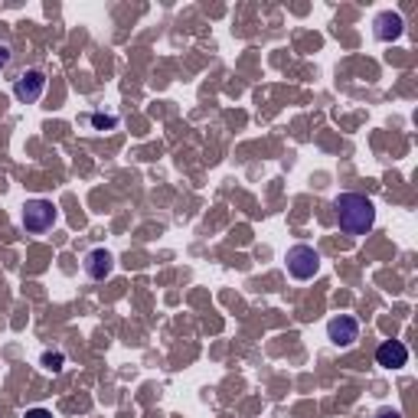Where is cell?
Returning <instances> with one entry per match:
<instances>
[{
    "label": "cell",
    "instance_id": "1",
    "mask_svg": "<svg viewBox=\"0 0 418 418\" xmlns=\"http://www.w3.org/2000/svg\"><path fill=\"white\" fill-rule=\"evenodd\" d=\"M333 209H337L340 229L347 236H366L376 226V203L363 193H340L333 199Z\"/></svg>",
    "mask_w": 418,
    "mask_h": 418
},
{
    "label": "cell",
    "instance_id": "2",
    "mask_svg": "<svg viewBox=\"0 0 418 418\" xmlns=\"http://www.w3.org/2000/svg\"><path fill=\"white\" fill-rule=\"evenodd\" d=\"M56 222H59V209H56L52 199H27V203H23V229L27 232L43 236V232H50Z\"/></svg>",
    "mask_w": 418,
    "mask_h": 418
},
{
    "label": "cell",
    "instance_id": "3",
    "mask_svg": "<svg viewBox=\"0 0 418 418\" xmlns=\"http://www.w3.org/2000/svg\"><path fill=\"white\" fill-rule=\"evenodd\" d=\"M284 261H288V275L294 281H310L320 271V255L314 245H291Z\"/></svg>",
    "mask_w": 418,
    "mask_h": 418
},
{
    "label": "cell",
    "instance_id": "4",
    "mask_svg": "<svg viewBox=\"0 0 418 418\" xmlns=\"http://www.w3.org/2000/svg\"><path fill=\"white\" fill-rule=\"evenodd\" d=\"M46 92V72L43 69H27L13 79V99L23 101V105H33L40 101V95Z\"/></svg>",
    "mask_w": 418,
    "mask_h": 418
},
{
    "label": "cell",
    "instance_id": "5",
    "mask_svg": "<svg viewBox=\"0 0 418 418\" xmlns=\"http://www.w3.org/2000/svg\"><path fill=\"white\" fill-rule=\"evenodd\" d=\"M327 340L333 343V347H340V349H349L359 340V320L349 317V314H340V317H333L327 324Z\"/></svg>",
    "mask_w": 418,
    "mask_h": 418
},
{
    "label": "cell",
    "instance_id": "6",
    "mask_svg": "<svg viewBox=\"0 0 418 418\" xmlns=\"http://www.w3.org/2000/svg\"><path fill=\"white\" fill-rule=\"evenodd\" d=\"M82 268H85V275H89L92 281H105L115 271V255L105 249H92L85 259H82Z\"/></svg>",
    "mask_w": 418,
    "mask_h": 418
},
{
    "label": "cell",
    "instance_id": "7",
    "mask_svg": "<svg viewBox=\"0 0 418 418\" xmlns=\"http://www.w3.org/2000/svg\"><path fill=\"white\" fill-rule=\"evenodd\" d=\"M376 363L382 369H402L408 363V347L402 340H386V343H379V349H376Z\"/></svg>",
    "mask_w": 418,
    "mask_h": 418
},
{
    "label": "cell",
    "instance_id": "8",
    "mask_svg": "<svg viewBox=\"0 0 418 418\" xmlns=\"http://www.w3.org/2000/svg\"><path fill=\"white\" fill-rule=\"evenodd\" d=\"M373 27H376L379 43H396L398 36H402V30H405V20H402V13H396V10H382Z\"/></svg>",
    "mask_w": 418,
    "mask_h": 418
},
{
    "label": "cell",
    "instance_id": "9",
    "mask_svg": "<svg viewBox=\"0 0 418 418\" xmlns=\"http://www.w3.org/2000/svg\"><path fill=\"white\" fill-rule=\"evenodd\" d=\"M40 363H43V369H46V373H52V376H56V373H62V366H66V356H62L59 349H56V353H52V349H46Z\"/></svg>",
    "mask_w": 418,
    "mask_h": 418
},
{
    "label": "cell",
    "instance_id": "10",
    "mask_svg": "<svg viewBox=\"0 0 418 418\" xmlns=\"http://www.w3.org/2000/svg\"><path fill=\"white\" fill-rule=\"evenodd\" d=\"M92 128H99V131H111V128H118V118L115 115H101V111H95L92 115Z\"/></svg>",
    "mask_w": 418,
    "mask_h": 418
},
{
    "label": "cell",
    "instance_id": "11",
    "mask_svg": "<svg viewBox=\"0 0 418 418\" xmlns=\"http://www.w3.org/2000/svg\"><path fill=\"white\" fill-rule=\"evenodd\" d=\"M10 59H13V52H10V46H0V72L10 66Z\"/></svg>",
    "mask_w": 418,
    "mask_h": 418
},
{
    "label": "cell",
    "instance_id": "12",
    "mask_svg": "<svg viewBox=\"0 0 418 418\" xmlns=\"http://www.w3.org/2000/svg\"><path fill=\"white\" fill-rule=\"evenodd\" d=\"M376 418H402V412H396V408H379Z\"/></svg>",
    "mask_w": 418,
    "mask_h": 418
},
{
    "label": "cell",
    "instance_id": "13",
    "mask_svg": "<svg viewBox=\"0 0 418 418\" xmlns=\"http://www.w3.org/2000/svg\"><path fill=\"white\" fill-rule=\"evenodd\" d=\"M27 418H52V412H46V408H30Z\"/></svg>",
    "mask_w": 418,
    "mask_h": 418
}]
</instances>
